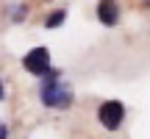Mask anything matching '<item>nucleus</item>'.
Returning a JSON list of instances; mask_svg holds the SVG:
<instances>
[{
	"label": "nucleus",
	"instance_id": "7",
	"mask_svg": "<svg viewBox=\"0 0 150 139\" xmlns=\"http://www.w3.org/2000/svg\"><path fill=\"white\" fill-rule=\"evenodd\" d=\"M6 97V89H3V81H0V100Z\"/></svg>",
	"mask_w": 150,
	"mask_h": 139
},
{
	"label": "nucleus",
	"instance_id": "2",
	"mask_svg": "<svg viewBox=\"0 0 150 139\" xmlns=\"http://www.w3.org/2000/svg\"><path fill=\"white\" fill-rule=\"evenodd\" d=\"M97 120H100L103 128L117 131L120 125H122V120H125V106H122L120 100H106V103H100V109H97Z\"/></svg>",
	"mask_w": 150,
	"mask_h": 139
},
{
	"label": "nucleus",
	"instance_id": "1",
	"mask_svg": "<svg viewBox=\"0 0 150 139\" xmlns=\"http://www.w3.org/2000/svg\"><path fill=\"white\" fill-rule=\"evenodd\" d=\"M39 97H42V103L50 106V109H67V106H72V89L59 81V72H56V70L45 78L42 89H39Z\"/></svg>",
	"mask_w": 150,
	"mask_h": 139
},
{
	"label": "nucleus",
	"instance_id": "3",
	"mask_svg": "<svg viewBox=\"0 0 150 139\" xmlns=\"http://www.w3.org/2000/svg\"><path fill=\"white\" fill-rule=\"evenodd\" d=\"M22 67H25L31 75H39V78L50 75V72H53V70H50V50L47 48H33L31 53H25Z\"/></svg>",
	"mask_w": 150,
	"mask_h": 139
},
{
	"label": "nucleus",
	"instance_id": "4",
	"mask_svg": "<svg viewBox=\"0 0 150 139\" xmlns=\"http://www.w3.org/2000/svg\"><path fill=\"white\" fill-rule=\"evenodd\" d=\"M97 17H100L103 25H114L120 20V6L117 0H100L97 3Z\"/></svg>",
	"mask_w": 150,
	"mask_h": 139
},
{
	"label": "nucleus",
	"instance_id": "5",
	"mask_svg": "<svg viewBox=\"0 0 150 139\" xmlns=\"http://www.w3.org/2000/svg\"><path fill=\"white\" fill-rule=\"evenodd\" d=\"M64 17H67V11L64 9H59V11H53V14L45 20V28H59L61 22H64Z\"/></svg>",
	"mask_w": 150,
	"mask_h": 139
},
{
	"label": "nucleus",
	"instance_id": "6",
	"mask_svg": "<svg viewBox=\"0 0 150 139\" xmlns=\"http://www.w3.org/2000/svg\"><path fill=\"white\" fill-rule=\"evenodd\" d=\"M8 136V128H6V125H0V139H6Z\"/></svg>",
	"mask_w": 150,
	"mask_h": 139
}]
</instances>
